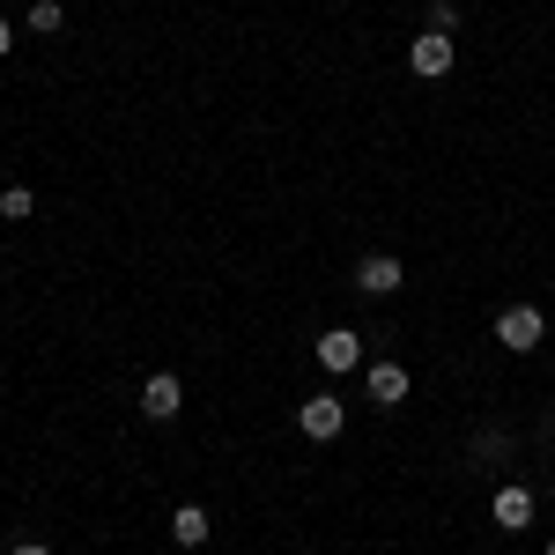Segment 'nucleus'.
Segmentation results:
<instances>
[{
	"mask_svg": "<svg viewBox=\"0 0 555 555\" xmlns=\"http://www.w3.org/2000/svg\"><path fill=\"white\" fill-rule=\"evenodd\" d=\"M496 526L504 533H526L533 526V489H496Z\"/></svg>",
	"mask_w": 555,
	"mask_h": 555,
	"instance_id": "obj_7",
	"label": "nucleus"
},
{
	"mask_svg": "<svg viewBox=\"0 0 555 555\" xmlns=\"http://www.w3.org/2000/svg\"><path fill=\"white\" fill-rule=\"evenodd\" d=\"M452 60H460V44L444 38V30H423V38L408 44V67H415L423 82H437V75H452Z\"/></svg>",
	"mask_w": 555,
	"mask_h": 555,
	"instance_id": "obj_2",
	"label": "nucleus"
},
{
	"mask_svg": "<svg viewBox=\"0 0 555 555\" xmlns=\"http://www.w3.org/2000/svg\"><path fill=\"white\" fill-rule=\"evenodd\" d=\"M371 400H378V408H400V400H408V371H400V363H371Z\"/></svg>",
	"mask_w": 555,
	"mask_h": 555,
	"instance_id": "obj_8",
	"label": "nucleus"
},
{
	"mask_svg": "<svg viewBox=\"0 0 555 555\" xmlns=\"http://www.w3.org/2000/svg\"><path fill=\"white\" fill-rule=\"evenodd\" d=\"M541 334H548V319H541L533 304H512V311L496 319V341L512 348V356H533V348H541Z\"/></svg>",
	"mask_w": 555,
	"mask_h": 555,
	"instance_id": "obj_1",
	"label": "nucleus"
},
{
	"mask_svg": "<svg viewBox=\"0 0 555 555\" xmlns=\"http://www.w3.org/2000/svg\"><path fill=\"white\" fill-rule=\"evenodd\" d=\"M400 282H408V274H400V259H392V253H371L363 267H356V289H363V297H392Z\"/></svg>",
	"mask_w": 555,
	"mask_h": 555,
	"instance_id": "obj_5",
	"label": "nucleus"
},
{
	"mask_svg": "<svg viewBox=\"0 0 555 555\" xmlns=\"http://www.w3.org/2000/svg\"><path fill=\"white\" fill-rule=\"evenodd\" d=\"M30 208H38L30 185H0V215H8V222H30Z\"/></svg>",
	"mask_w": 555,
	"mask_h": 555,
	"instance_id": "obj_10",
	"label": "nucleus"
},
{
	"mask_svg": "<svg viewBox=\"0 0 555 555\" xmlns=\"http://www.w3.org/2000/svg\"><path fill=\"white\" fill-rule=\"evenodd\" d=\"M452 23H460V8H452V0H429V30H444V38H452Z\"/></svg>",
	"mask_w": 555,
	"mask_h": 555,
	"instance_id": "obj_12",
	"label": "nucleus"
},
{
	"mask_svg": "<svg viewBox=\"0 0 555 555\" xmlns=\"http://www.w3.org/2000/svg\"><path fill=\"white\" fill-rule=\"evenodd\" d=\"M178 408H185V385H178L171 371H156V378L141 385V415H149V423H171Z\"/></svg>",
	"mask_w": 555,
	"mask_h": 555,
	"instance_id": "obj_3",
	"label": "nucleus"
},
{
	"mask_svg": "<svg viewBox=\"0 0 555 555\" xmlns=\"http://www.w3.org/2000/svg\"><path fill=\"white\" fill-rule=\"evenodd\" d=\"M548 555H555V541H548Z\"/></svg>",
	"mask_w": 555,
	"mask_h": 555,
	"instance_id": "obj_15",
	"label": "nucleus"
},
{
	"mask_svg": "<svg viewBox=\"0 0 555 555\" xmlns=\"http://www.w3.org/2000/svg\"><path fill=\"white\" fill-rule=\"evenodd\" d=\"M319 363L341 378V371H356L363 363V334H348V326H334V334H319Z\"/></svg>",
	"mask_w": 555,
	"mask_h": 555,
	"instance_id": "obj_6",
	"label": "nucleus"
},
{
	"mask_svg": "<svg viewBox=\"0 0 555 555\" xmlns=\"http://www.w3.org/2000/svg\"><path fill=\"white\" fill-rule=\"evenodd\" d=\"M171 541L178 548H201V541H208V512H201V504H178L171 512Z\"/></svg>",
	"mask_w": 555,
	"mask_h": 555,
	"instance_id": "obj_9",
	"label": "nucleus"
},
{
	"mask_svg": "<svg viewBox=\"0 0 555 555\" xmlns=\"http://www.w3.org/2000/svg\"><path fill=\"white\" fill-rule=\"evenodd\" d=\"M60 23H67V8H60V0H38V8H30V30H38V38H52Z\"/></svg>",
	"mask_w": 555,
	"mask_h": 555,
	"instance_id": "obj_11",
	"label": "nucleus"
},
{
	"mask_svg": "<svg viewBox=\"0 0 555 555\" xmlns=\"http://www.w3.org/2000/svg\"><path fill=\"white\" fill-rule=\"evenodd\" d=\"M8 52H15V30H8V15H0V60H8Z\"/></svg>",
	"mask_w": 555,
	"mask_h": 555,
	"instance_id": "obj_13",
	"label": "nucleus"
},
{
	"mask_svg": "<svg viewBox=\"0 0 555 555\" xmlns=\"http://www.w3.org/2000/svg\"><path fill=\"white\" fill-rule=\"evenodd\" d=\"M8 555H44V541H15V548H8Z\"/></svg>",
	"mask_w": 555,
	"mask_h": 555,
	"instance_id": "obj_14",
	"label": "nucleus"
},
{
	"mask_svg": "<svg viewBox=\"0 0 555 555\" xmlns=\"http://www.w3.org/2000/svg\"><path fill=\"white\" fill-rule=\"evenodd\" d=\"M341 423H348V415H341V400H334V392H319V400H304V408H297V429H304V437H319V444H326V437H341Z\"/></svg>",
	"mask_w": 555,
	"mask_h": 555,
	"instance_id": "obj_4",
	"label": "nucleus"
}]
</instances>
